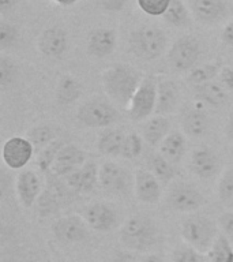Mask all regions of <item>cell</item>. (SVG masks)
Wrapping results in <instances>:
<instances>
[{
  "mask_svg": "<svg viewBox=\"0 0 233 262\" xmlns=\"http://www.w3.org/2000/svg\"><path fill=\"white\" fill-rule=\"evenodd\" d=\"M199 55V41L192 36H183L171 47L168 53V61L175 71L184 73L194 69Z\"/></svg>",
  "mask_w": 233,
  "mask_h": 262,
  "instance_id": "7",
  "label": "cell"
},
{
  "mask_svg": "<svg viewBox=\"0 0 233 262\" xmlns=\"http://www.w3.org/2000/svg\"><path fill=\"white\" fill-rule=\"evenodd\" d=\"M130 45L136 57L143 60H154L167 48V36L158 28L138 29L131 34Z\"/></svg>",
  "mask_w": 233,
  "mask_h": 262,
  "instance_id": "5",
  "label": "cell"
},
{
  "mask_svg": "<svg viewBox=\"0 0 233 262\" xmlns=\"http://www.w3.org/2000/svg\"><path fill=\"white\" fill-rule=\"evenodd\" d=\"M225 137L229 139V141H233V116L228 119V122L225 124Z\"/></svg>",
  "mask_w": 233,
  "mask_h": 262,
  "instance_id": "46",
  "label": "cell"
},
{
  "mask_svg": "<svg viewBox=\"0 0 233 262\" xmlns=\"http://www.w3.org/2000/svg\"><path fill=\"white\" fill-rule=\"evenodd\" d=\"M207 258L210 262H233V245L224 233L218 235L212 249L208 250Z\"/></svg>",
  "mask_w": 233,
  "mask_h": 262,
  "instance_id": "30",
  "label": "cell"
},
{
  "mask_svg": "<svg viewBox=\"0 0 233 262\" xmlns=\"http://www.w3.org/2000/svg\"><path fill=\"white\" fill-rule=\"evenodd\" d=\"M158 79V75H154V74H149L143 77L138 90L135 92L134 97L131 100L130 106L127 108L128 116L134 122L145 120L150 118L153 112H155Z\"/></svg>",
  "mask_w": 233,
  "mask_h": 262,
  "instance_id": "4",
  "label": "cell"
},
{
  "mask_svg": "<svg viewBox=\"0 0 233 262\" xmlns=\"http://www.w3.org/2000/svg\"><path fill=\"white\" fill-rule=\"evenodd\" d=\"M204 254L199 253L192 246L184 243L177 246L172 253V262H204Z\"/></svg>",
  "mask_w": 233,
  "mask_h": 262,
  "instance_id": "34",
  "label": "cell"
},
{
  "mask_svg": "<svg viewBox=\"0 0 233 262\" xmlns=\"http://www.w3.org/2000/svg\"><path fill=\"white\" fill-rule=\"evenodd\" d=\"M15 66L10 59L3 56L0 59V85L6 88L15 77Z\"/></svg>",
  "mask_w": 233,
  "mask_h": 262,
  "instance_id": "39",
  "label": "cell"
},
{
  "mask_svg": "<svg viewBox=\"0 0 233 262\" xmlns=\"http://www.w3.org/2000/svg\"><path fill=\"white\" fill-rule=\"evenodd\" d=\"M218 228V223L212 217L195 214L183 220L180 225V235L187 245L192 246L199 253L207 254L220 235Z\"/></svg>",
  "mask_w": 233,
  "mask_h": 262,
  "instance_id": "3",
  "label": "cell"
},
{
  "mask_svg": "<svg viewBox=\"0 0 233 262\" xmlns=\"http://www.w3.org/2000/svg\"><path fill=\"white\" fill-rule=\"evenodd\" d=\"M203 102L198 101L194 108L188 110L181 119L183 131L190 137L199 138L206 134L208 128V118L203 110Z\"/></svg>",
  "mask_w": 233,
  "mask_h": 262,
  "instance_id": "22",
  "label": "cell"
},
{
  "mask_svg": "<svg viewBox=\"0 0 233 262\" xmlns=\"http://www.w3.org/2000/svg\"><path fill=\"white\" fill-rule=\"evenodd\" d=\"M98 175H100V168L97 167V164L94 161H86L81 168L65 176V182L74 191L87 194L93 191L96 186L100 183Z\"/></svg>",
  "mask_w": 233,
  "mask_h": 262,
  "instance_id": "14",
  "label": "cell"
},
{
  "mask_svg": "<svg viewBox=\"0 0 233 262\" xmlns=\"http://www.w3.org/2000/svg\"><path fill=\"white\" fill-rule=\"evenodd\" d=\"M220 78L225 89L233 93V67H224L221 70Z\"/></svg>",
  "mask_w": 233,
  "mask_h": 262,
  "instance_id": "41",
  "label": "cell"
},
{
  "mask_svg": "<svg viewBox=\"0 0 233 262\" xmlns=\"http://www.w3.org/2000/svg\"><path fill=\"white\" fill-rule=\"evenodd\" d=\"M206 204L203 194L192 184L179 183L168 194L169 208L181 213L196 212Z\"/></svg>",
  "mask_w": 233,
  "mask_h": 262,
  "instance_id": "9",
  "label": "cell"
},
{
  "mask_svg": "<svg viewBox=\"0 0 233 262\" xmlns=\"http://www.w3.org/2000/svg\"><path fill=\"white\" fill-rule=\"evenodd\" d=\"M147 165H149V171L162 184L169 183L175 178V168L171 161L165 159L162 155L154 153V155L149 156Z\"/></svg>",
  "mask_w": 233,
  "mask_h": 262,
  "instance_id": "28",
  "label": "cell"
},
{
  "mask_svg": "<svg viewBox=\"0 0 233 262\" xmlns=\"http://www.w3.org/2000/svg\"><path fill=\"white\" fill-rule=\"evenodd\" d=\"M134 188L135 195L143 204L155 205L161 200V182L149 169H138L135 172Z\"/></svg>",
  "mask_w": 233,
  "mask_h": 262,
  "instance_id": "12",
  "label": "cell"
},
{
  "mask_svg": "<svg viewBox=\"0 0 233 262\" xmlns=\"http://www.w3.org/2000/svg\"><path fill=\"white\" fill-rule=\"evenodd\" d=\"M81 96V85L73 75L61 78L56 89L57 101L60 104H71Z\"/></svg>",
  "mask_w": 233,
  "mask_h": 262,
  "instance_id": "29",
  "label": "cell"
},
{
  "mask_svg": "<svg viewBox=\"0 0 233 262\" xmlns=\"http://www.w3.org/2000/svg\"><path fill=\"white\" fill-rule=\"evenodd\" d=\"M169 120L162 115H155L149 118L142 127V138L145 142H147L150 146H157L161 145L165 137L169 134Z\"/></svg>",
  "mask_w": 233,
  "mask_h": 262,
  "instance_id": "24",
  "label": "cell"
},
{
  "mask_svg": "<svg viewBox=\"0 0 233 262\" xmlns=\"http://www.w3.org/2000/svg\"><path fill=\"white\" fill-rule=\"evenodd\" d=\"M127 134L119 128L104 131L97 142L98 151L104 156H120Z\"/></svg>",
  "mask_w": 233,
  "mask_h": 262,
  "instance_id": "26",
  "label": "cell"
},
{
  "mask_svg": "<svg viewBox=\"0 0 233 262\" xmlns=\"http://www.w3.org/2000/svg\"><path fill=\"white\" fill-rule=\"evenodd\" d=\"M3 262H37L32 257L26 254H11V255H4Z\"/></svg>",
  "mask_w": 233,
  "mask_h": 262,
  "instance_id": "44",
  "label": "cell"
},
{
  "mask_svg": "<svg viewBox=\"0 0 233 262\" xmlns=\"http://www.w3.org/2000/svg\"><path fill=\"white\" fill-rule=\"evenodd\" d=\"M116 47V33L112 29H94L87 38V49L96 57H105Z\"/></svg>",
  "mask_w": 233,
  "mask_h": 262,
  "instance_id": "21",
  "label": "cell"
},
{
  "mask_svg": "<svg viewBox=\"0 0 233 262\" xmlns=\"http://www.w3.org/2000/svg\"><path fill=\"white\" fill-rule=\"evenodd\" d=\"M222 69H224L222 61H213V63L202 64L199 67H194L188 74L187 81L194 86L204 85L207 82L214 81L220 75Z\"/></svg>",
  "mask_w": 233,
  "mask_h": 262,
  "instance_id": "27",
  "label": "cell"
},
{
  "mask_svg": "<svg viewBox=\"0 0 233 262\" xmlns=\"http://www.w3.org/2000/svg\"><path fill=\"white\" fill-rule=\"evenodd\" d=\"M112 262H136L135 257L130 253H119L116 254V257L113 258Z\"/></svg>",
  "mask_w": 233,
  "mask_h": 262,
  "instance_id": "45",
  "label": "cell"
},
{
  "mask_svg": "<svg viewBox=\"0 0 233 262\" xmlns=\"http://www.w3.org/2000/svg\"><path fill=\"white\" fill-rule=\"evenodd\" d=\"M142 139H143L142 137H141L138 133H135V131H132V133H130V134H127L126 141H124V143H123V149L120 156L128 160L139 157L143 149Z\"/></svg>",
  "mask_w": 233,
  "mask_h": 262,
  "instance_id": "35",
  "label": "cell"
},
{
  "mask_svg": "<svg viewBox=\"0 0 233 262\" xmlns=\"http://www.w3.org/2000/svg\"><path fill=\"white\" fill-rule=\"evenodd\" d=\"M16 3V0H0V8L2 10H7V8L12 7Z\"/></svg>",
  "mask_w": 233,
  "mask_h": 262,
  "instance_id": "48",
  "label": "cell"
},
{
  "mask_svg": "<svg viewBox=\"0 0 233 262\" xmlns=\"http://www.w3.org/2000/svg\"><path fill=\"white\" fill-rule=\"evenodd\" d=\"M164 19L168 24L176 28H184L190 24V12H188L183 0H172L169 8L164 14Z\"/></svg>",
  "mask_w": 233,
  "mask_h": 262,
  "instance_id": "31",
  "label": "cell"
},
{
  "mask_svg": "<svg viewBox=\"0 0 233 262\" xmlns=\"http://www.w3.org/2000/svg\"><path fill=\"white\" fill-rule=\"evenodd\" d=\"M180 101V92L175 81L168 78H159L157 88V106L155 114L165 115L175 112Z\"/></svg>",
  "mask_w": 233,
  "mask_h": 262,
  "instance_id": "18",
  "label": "cell"
},
{
  "mask_svg": "<svg viewBox=\"0 0 233 262\" xmlns=\"http://www.w3.org/2000/svg\"><path fill=\"white\" fill-rule=\"evenodd\" d=\"M18 29L12 24L2 22L0 24V48L6 49L11 47L18 40Z\"/></svg>",
  "mask_w": 233,
  "mask_h": 262,
  "instance_id": "38",
  "label": "cell"
},
{
  "mask_svg": "<svg viewBox=\"0 0 233 262\" xmlns=\"http://www.w3.org/2000/svg\"><path fill=\"white\" fill-rule=\"evenodd\" d=\"M77 118L83 126L90 128H102L118 122L119 112L112 102L98 97L83 102L78 110Z\"/></svg>",
  "mask_w": 233,
  "mask_h": 262,
  "instance_id": "6",
  "label": "cell"
},
{
  "mask_svg": "<svg viewBox=\"0 0 233 262\" xmlns=\"http://www.w3.org/2000/svg\"><path fill=\"white\" fill-rule=\"evenodd\" d=\"M52 2L60 4V6H73V4L78 3L79 0H52Z\"/></svg>",
  "mask_w": 233,
  "mask_h": 262,
  "instance_id": "49",
  "label": "cell"
},
{
  "mask_svg": "<svg viewBox=\"0 0 233 262\" xmlns=\"http://www.w3.org/2000/svg\"><path fill=\"white\" fill-rule=\"evenodd\" d=\"M195 97L198 101L213 108H220L225 105L229 98L228 90L214 81L207 82L204 85L195 86Z\"/></svg>",
  "mask_w": 233,
  "mask_h": 262,
  "instance_id": "23",
  "label": "cell"
},
{
  "mask_svg": "<svg viewBox=\"0 0 233 262\" xmlns=\"http://www.w3.org/2000/svg\"><path fill=\"white\" fill-rule=\"evenodd\" d=\"M41 186L42 184L36 172H33L32 169H25L19 172L16 176L15 190L20 205H24L25 208L33 206L37 196L40 195Z\"/></svg>",
  "mask_w": 233,
  "mask_h": 262,
  "instance_id": "17",
  "label": "cell"
},
{
  "mask_svg": "<svg viewBox=\"0 0 233 262\" xmlns=\"http://www.w3.org/2000/svg\"><path fill=\"white\" fill-rule=\"evenodd\" d=\"M191 168L196 176L200 179H212L218 173L221 168V160L208 147H199L192 151Z\"/></svg>",
  "mask_w": 233,
  "mask_h": 262,
  "instance_id": "16",
  "label": "cell"
},
{
  "mask_svg": "<svg viewBox=\"0 0 233 262\" xmlns=\"http://www.w3.org/2000/svg\"><path fill=\"white\" fill-rule=\"evenodd\" d=\"M64 146V142L61 139H55L52 142L46 145V146L40 151L38 155V167L42 169V171H46L49 168H52L55 160H56V156L59 153L61 147Z\"/></svg>",
  "mask_w": 233,
  "mask_h": 262,
  "instance_id": "33",
  "label": "cell"
},
{
  "mask_svg": "<svg viewBox=\"0 0 233 262\" xmlns=\"http://www.w3.org/2000/svg\"><path fill=\"white\" fill-rule=\"evenodd\" d=\"M100 186L106 192L124 194L128 188V173L123 167L113 161H105L100 167Z\"/></svg>",
  "mask_w": 233,
  "mask_h": 262,
  "instance_id": "13",
  "label": "cell"
},
{
  "mask_svg": "<svg viewBox=\"0 0 233 262\" xmlns=\"http://www.w3.org/2000/svg\"><path fill=\"white\" fill-rule=\"evenodd\" d=\"M218 227L221 229V233H224L229 241L233 242V212L222 213L218 217Z\"/></svg>",
  "mask_w": 233,
  "mask_h": 262,
  "instance_id": "40",
  "label": "cell"
},
{
  "mask_svg": "<svg viewBox=\"0 0 233 262\" xmlns=\"http://www.w3.org/2000/svg\"><path fill=\"white\" fill-rule=\"evenodd\" d=\"M82 217L90 229L98 232H109L118 225L119 214L110 205L104 202H94L82 210Z\"/></svg>",
  "mask_w": 233,
  "mask_h": 262,
  "instance_id": "10",
  "label": "cell"
},
{
  "mask_svg": "<svg viewBox=\"0 0 233 262\" xmlns=\"http://www.w3.org/2000/svg\"><path fill=\"white\" fill-rule=\"evenodd\" d=\"M86 153L75 145H64L56 156L52 169L56 175L67 176L86 163Z\"/></svg>",
  "mask_w": 233,
  "mask_h": 262,
  "instance_id": "15",
  "label": "cell"
},
{
  "mask_svg": "<svg viewBox=\"0 0 233 262\" xmlns=\"http://www.w3.org/2000/svg\"><path fill=\"white\" fill-rule=\"evenodd\" d=\"M89 225L83 220L82 216L77 214H69L59 219L52 225L53 236L57 241L65 245H74V243H81L89 239Z\"/></svg>",
  "mask_w": 233,
  "mask_h": 262,
  "instance_id": "8",
  "label": "cell"
},
{
  "mask_svg": "<svg viewBox=\"0 0 233 262\" xmlns=\"http://www.w3.org/2000/svg\"><path fill=\"white\" fill-rule=\"evenodd\" d=\"M120 241L128 250L149 251L158 241V229L147 216H131L120 228Z\"/></svg>",
  "mask_w": 233,
  "mask_h": 262,
  "instance_id": "2",
  "label": "cell"
},
{
  "mask_svg": "<svg viewBox=\"0 0 233 262\" xmlns=\"http://www.w3.org/2000/svg\"><path fill=\"white\" fill-rule=\"evenodd\" d=\"M217 192L221 201L224 202H233V168L225 171L221 175L217 186Z\"/></svg>",
  "mask_w": 233,
  "mask_h": 262,
  "instance_id": "36",
  "label": "cell"
},
{
  "mask_svg": "<svg viewBox=\"0 0 233 262\" xmlns=\"http://www.w3.org/2000/svg\"><path fill=\"white\" fill-rule=\"evenodd\" d=\"M34 146L28 138L11 137L3 143L2 157L4 164L11 169H22L32 160Z\"/></svg>",
  "mask_w": 233,
  "mask_h": 262,
  "instance_id": "11",
  "label": "cell"
},
{
  "mask_svg": "<svg viewBox=\"0 0 233 262\" xmlns=\"http://www.w3.org/2000/svg\"><path fill=\"white\" fill-rule=\"evenodd\" d=\"M143 77L138 70L124 63L110 66L101 75L102 88L106 96L118 105L128 108L134 97L135 92L138 90Z\"/></svg>",
  "mask_w": 233,
  "mask_h": 262,
  "instance_id": "1",
  "label": "cell"
},
{
  "mask_svg": "<svg viewBox=\"0 0 233 262\" xmlns=\"http://www.w3.org/2000/svg\"><path fill=\"white\" fill-rule=\"evenodd\" d=\"M26 138L33 143L34 149L38 147L41 150H42L46 145H49L52 141L56 139L55 138V133H53V130L49 126L34 127V128H32V130L29 131Z\"/></svg>",
  "mask_w": 233,
  "mask_h": 262,
  "instance_id": "32",
  "label": "cell"
},
{
  "mask_svg": "<svg viewBox=\"0 0 233 262\" xmlns=\"http://www.w3.org/2000/svg\"><path fill=\"white\" fill-rule=\"evenodd\" d=\"M192 11L202 24H214L226 15L228 6L225 0H192Z\"/></svg>",
  "mask_w": 233,
  "mask_h": 262,
  "instance_id": "20",
  "label": "cell"
},
{
  "mask_svg": "<svg viewBox=\"0 0 233 262\" xmlns=\"http://www.w3.org/2000/svg\"><path fill=\"white\" fill-rule=\"evenodd\" d=\"M141 262H165L161 257L158 255H155V254H150V255H146V257L143 258Z\"/></svg>",
  "mask_w": 233,
  "mask_h": 262,
  "instance_id": "47",
  "label": "cell"
},
{
  "mask_svg": "<svg viewBox=\"0 0 233 262\" xmlns=\"http://www.w3.org/2000/svg\"><path fill=\"white\" fill-rule=\"evenodd\" d=\"M221 38H222V42H224L225 45H228V47H232L233 48V22H230V24H228L225 26L224 30H222V36H221Z\"/></svg>",
  "mask_w": 233,
  "mask_h": 262,
  "instance_id": "43",
  "label": "cell"
},
{
  "mask_svg": "<svg viewBox=\"0 0 233 262\" xmlns=\"http://www.w3.org/2000/svg\"><path fill=\"white\" fill-rule=\"evenodd\" d=\"M139 8L150 16H164L172 0H136Z\"/></svg>",
  "mask_w": 233,
  "mask_h": 262,
  "instance_id": "37",
  "label": "cell"
},
{
  "mask_svg": "<svg viewBox=\"0 0 233 262\" xmlns=\"http://www.w3.org/2000/svg\"><path fill=\"white\" fill-rule=\"evenodd\" d=\"M67 33L61 28H49L41 33L38 38V49L48 57H60L67 49Z\"/></svg>",
  "mask_w": 233,
  "mask_h": 262,
  "instance_id": "19",
  "label": "cell"
},
{
  "mask_svg": "<svg viewBox=\"0 0 233 262\" xmlns=\"http://www.w3.org/2000/svg\"><path fill=\"white\" fill-rule=\"evenodd\" d=\"M185 149H187L185 137L180 131H171L159 145L161 155L167 160H169L172 164H177L179 161H181Z\"/></svg>",
  "mask_w": 233,
  "mask_h": 262,
  "instance_id": "25",
  "label": "cell"
},
{
  "mask_svg": "<svg viewBox=\"0 0 233 262\" xmlns=\"http://www.w3.org/2000/svg\"><path fill=\"white\" fill-rule=\"evenodd\" d=\"M100 3H101L102 8L106 10V11H120L123 7H124V4L127 3V0H100Z\"/></svg>",
  "mask_w": 233,
  "mask_h": 262,
  "instance_id": "42",
  "label": "cell"
}]
</instances>
